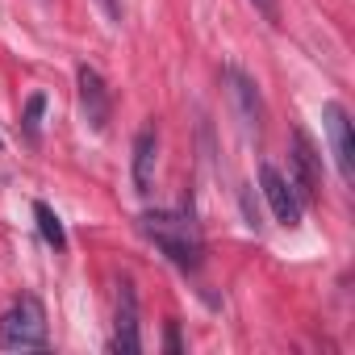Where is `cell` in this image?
<instances>
[{
	"label": "cell",
	"mask_w": 355,
	"mask_h": 355,
	"mask_svg": "<svg viewBox=\"0 0 355 355\" xmlns=\"http://www.w3.org/2000/svg\"><path fill=\"white\" fill-rule=\"evenodd\" d=\"M322 121H326V134H330V150H334V167L343 175V184L355 180V142H351V117L338 101H326L322 105Z\"/></svg>",
	"instance_id": "4"
},
{
	"label": "cell",
	"mask_w": 355,
	"mask_h": 355,
	"mask_svg": "<svg viewBox=\"0 0 355 355\" xmlns=\"http://www.w3.org/2000/svg\"><path fill=\"white\" fill-rule=\"evenodd\" d=\"M76 84H80V109H84V121L92 134H105L109 130V117H113V96H109V84L101 80L96 67L80 63L76 71Z\"/></svg>",
	"instance_id": "3"
},
{
	"label": "cell",
	"mask_w": 355,
	"mask_h": 355,
	"mask_svg": "<svg viewBox=\"0 0 355 355\" xmlns=\"http://www.w3.org/2000/svg\"><path fill=\"white\" fill-rule=\"evenodd\" d=\"M155 163H159V138L150 125H142L134 138V193L138 197H150L155 189Z\"/></svg>",
	"instance_id": "8"
},
{
	"label": "cell",
	"mask_w": 355,
	"mask_h": 355,
	"mask_svg": "<svg viewBox=\"0 0 355 355\" xmlns=\"http://www.w3.org/2000/svg\"><path fill=\"white\" fill-rule=\"evenodd\" d=\"M293 189L297 201H313L322 193V155L301 130L293 134Z\"/></svg>",
	"instance_id": "5"
},
{
	"label": "cell",
	"mask_w": 355,
	"mask_h": 355,
	"mask_svg": "<svg viewBox=\"0 0 355 355\" xmlns=\"http://www.w3.org/2000/svg\"><path fill=\"white\" fill-rule=\"evenodd\" d=\"M142 234L175 263V268H184V272H197L201 268V230L193 222V214H175V209H155V214H142Z\"/></svg>",
	"instance_id": "1"
},
{
	"label": "cell",
	"mask_w": 355,
	"mask_h": 355,
	"mask_svg": "<svg viewBox=\"0 0 355 355\" xmlns=\"http://www.w3.org/2000/svg\"><path fill=\"white\" fill-rule=\"evenodd\" d=\"M255 5H259V9H263L268 17H276V0H255Z\"/></svg>",
	"instance_id": "14"
},
{
	"label": "cell",
	"mask_w": 355,
	"mask_h": 355,
	"mask_svg": "<svg viewBox=\"0 0 355 355\" xmlns=\"http://www.w3.org/2000/svg\"><path fill=\"white\" fill-rule=\"evenodd\" d=\"M138 347H142V338H138V297H134V284L121 280V284H117V330H113V351L134 355Z\"/></svg>",
	"instance_id": "7"
},
{
	"label": "cell",
	"mask_w": 355,
	"mask_h": 355,
	"mask_svg": "<svg viewBox=\"0 0 355 355\" xmlns=\"http://www.w3.org/2000/svg\"><path fill=\"white\" fill-rule=\"evenodd\" d=\"M226 80H230V101L243 117V130L255 134L259 130V92H255V80L243 71V67H226Z\"/></svg>",
	"instance_id": "9"
},
{
	"label": "cell",
	"mask_w": 355,
	"mask_h": 355,
	"mask_svg": "<svg viewBox=\"0 0 355 355\" xmlns=\"http://www.w3.org/2000/svg\"><path fill=\"white\" fill-rule=\"evenodd\" d=\"M259 189H263V197H268V205H272V214H276L280 226H288V230L301 226V201H297L293 184L284 180V175H280L272 163L259 167Z\"/></svg>",
	"instance_id": "6"
},
{
	"label": "cell",
	"mask_w": 355,
	"mask_h": 355,
	"mask_svg": "<svg viewBox=\"0 0 355 355\" xmlns=\"http://www.w3.org/2000/svg\"><path fill=\"white\" fill-rule=\"evenodd\" d=\"M0 347L5 351H42L46 347V309L38 297H21L0 318Z\"/></svg>",
	"instance_id": "2"
},
{
	"label": "cell",
	"mask_w": 355,
	"mask_h": 355,
	"mask_svg": "<svg viewBox=\"0 0 355 355\" xmlns=\"http://www.w3.org/2000/svg\"><path fill=\"white\" fill-rule=\"evenodd\" d=\"M167 351H171V355H180V330H175V322L167 326Z\"/></svg>",
	"instance_id": "12"
},
{
	"label": "cell",
	"mask_w": 355,
	"mask_h": 355,
	"mask_svg": "<svg viewBox=\"0 0 355 355\" xmlns=\"http://www.w3.org/2000/svg\"><path fill=\"white\" fill-rule=\"evenodd\" d=\"M34 218H38V230H42L46 247H55V251H67V234H63V222H59V214H55L46 201H34Z\"/></svg>",
	"instance_id": "10"
},
{
	"label": "cell",
	"mask_w": 355,
	"mask_h": 355,
	"mask_svg": "<svg viewBox=\"0 0 355 355\" xmlns=\"http://www.w3.org/2000/svg\"><path fill=\"white\" fill-rule=\"evenodd\" d=\"M96 5L109 13V21H121V5H117V0H96Z\"/></svg>",
	"instance_id": "13"
},
{
	"label": "cell",
	"mask_w": 355,
	"mask_h": 355,
	"mask_svg": "<svg viewBox=\"0 0 355 355\" xmlns=\"http://www.w3.org/2000/svg\"><path fill=\"white\" fill-rule=\"evenodd\" d=\"M42 113H46V96L34 92V96L26 101V113H21V125H26L30 138H38V130H42Z\"/></svg>",
	"instance_id": "11"
}]
</instances>
